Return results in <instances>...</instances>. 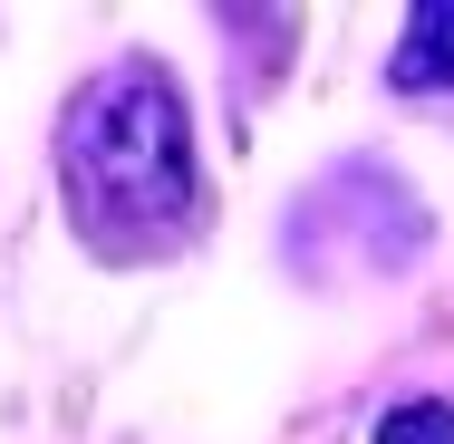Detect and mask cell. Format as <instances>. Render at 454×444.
<instances>
[{"label":"cell","mask_w":454,"mask_h":444,"mask_svg":"<svg viewBox=\"0 0 454 444\" xmlns=\"http://www.w3.org/2000/svg\"><path fill=\"white\" fill-rule=\"evenodd\" d=\"M59 183L68 213L97 252H155L193 222V126H184V88L155 58L106 68L68 126H59Z\"/></svg>","instance_id":"1"},{"label":"cell","mask_w":454,"mask_h":444,"mask_svg":"<svg viewBox=\"0 0 454 444\" xmlns=\"http://www.w3.org/2000/svg\"><path fill=\"white\" fill-rule=\"evenodd\" d=\"M387 88H454V0L406 10V39L387 58Z\"/></svg>","instance_id":"2"},{"label":"cell","mask_w":454,"mask_h":444,"mask_svg":"<svg viewBox=\"0 0 454 444\" xmlns=\"http://www.w3.org/2000/svg\"><path fill=\"white\" fill-rule=\"evenodd\" d=\"M377 444H454V406L445 396H406L377 416Z\"/></svg>","instance_id":"3"}]
</instances>
